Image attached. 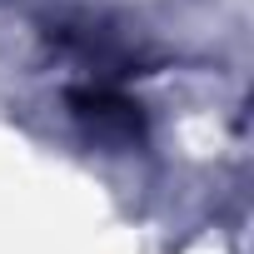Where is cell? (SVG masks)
I'll use <instances>...</instances> for the list:
<instances>
[{
  "label": "cell",
  "mask_w": 254,
  "mask_h": 254,
  "mask_svg": "<svg viewBox=\"0 0 254 254\" xmlns=\"http://www.w3.org/2000/svg\"><path fill=\"white\" fill-rule=\"evenodd\" d=\"M70 105H75L80 120L95 125V135H125V140L140 135V105H130L115 90H75Z\"/></svg>",
  "instance_id": "6da1fadb"
}]
</instances>
